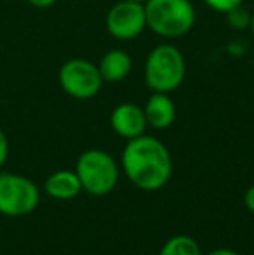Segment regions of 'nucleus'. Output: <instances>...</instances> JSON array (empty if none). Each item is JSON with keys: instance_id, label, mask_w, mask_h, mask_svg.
Segmentation results:
<instances>
[{"instance_id": "obj_7", "label": "nucleus", "mask_w": 254, "mask_h": 255, "mask_svg": "<svg viewBox=\"0 0 254 255\" xmlns=\"http://www.w3.org/2000/svg\"><path fill=\"white\" fill-rule=\"evenodd\" d=\"M146 28L145 5L120 0L106 14V30L117 40H132Z\"/></svg>"}, {"instance_id": "obj_6", "label": "nucleus", "mask_w": 254, "mask_h": 255, "mask_svg": "<svg viewBox=\"0 0 254 255\" xmlns=\"http://www.w3.org/2000/svg\"><path fill=\"white\" fill-rule=\"evenodd\" d=\"M59 85L68 96L75 99H91L101 91L103 78L98 64L87 59H68L59 68Z\"/></svg>"}, {"instance_id": "obj_4", "label": "nucleus", "mask_w": 254, "mask_h": 255, "mask_svg": "<svg viewBox=\"0 0 254 255\" xmlns=\"http://www.w3.org/2000/svg\"><path fill=\"white\" fill-rule=\"evenodd\" d=\"M82 191L92 196H105L115 189L119 182V167L112 154L101 149H87L78 156L75 167Z\"/></svg>"}, {"instance_id": "obj_12", "label": "nucleus", "mask_w": 254, "mask_h": 255, "mask_svg": "<svg viewBox=\"0 0 254 255\" xmlns=\"http://www.w3.org/2000/svg\"><path fill=\"white\" fill-rule=\"evenodd\" d=\"M159 255H204V254L200 245L192 236L178 235L164 243Z\"/></svg>"}, {"instance_id": "obj_21", "label": "nucleus", "mask_w": 254, "mask_h": 255, "mask_svg": "<svg viewBox=\"0 0 254 255\" xmlns=\"http://www.w3.org/2000/svg\"><path fill=\"white\" fill-rule=\"evenodd\" d=\"M253 68H254V56H253Z\"/></svg>"}, {"instance_id": "obj_15", "label": "nucleus", "mask_w": 254, "mask_h": 255, "mask_svg": "<svg viewBox=\"0 0 254 255\" xmlns=\"http://www.w3.org/2000/svg\"><path fill=\"white\" fill-rule=\"evenodd\" d=\"M7 156H9V141H7V135L3 134V130L0 128V168L7 161Z\"/></svg>"}, {"instance_id": "obj_10", "label": "nucleus", "mask_w": 254, "mask_h": 255, "mask_svg": "<svg viewBox=\"0 0 254 255\" xmlns=\"http://www.w3.org/2000/svg\"><path fill=\"white\" fill-rule=\"evenodd\" d=\"M131 56L126 51H122V49H112L98 63L99 75H101L103 82H108V84L122 82L131 73Z\"/></svg>"}, {"instance_id": "obj_13", "label": "nucleus", "mask_w": 254, "mask_h": 255, "mask_svg": "<svg viewBox=\"0 0 254 255\" xmlns=\"http://www.w3.org/2000/svg\"><path fill=\"white\" fill-rule=\"evenodd\" d=\"M227 23L230 28L241 31V30H249V24H251V12L246 9L244 5H237L232 10H228L227 14Z\"/></svg>"}, {"instance_id": "obj_11", "label": "nucleus", "mask_w": 254, "mask_h": 255, "mask_svg": "<svg viewBox=\"0 0 254 255\" xmlns=\"http://www.w3.org/2000/svg\"><path fill=\"white\" fill-rule=\"evenodd\" d=\"M44 189L54 200H71L82 191V186L75 172L58 170L47 177Z\"/></svg>"}, {"instance_id": "obj_17", "label": "nucleus", "mask_w": 254, "mask_h": 255, "mask_svg": "<svg viewBox=\"0 0 254 255\" xmlns=\"http://www.w3.org/2000/svg\"><path fill=\"white\" fill-rule=\"evenodd\" d=\"M244 202H246V207L249 208V212H253L254 214V184L248 189V191H246Z\"/></svg>"}, {"instance_id": "obj_8", "label": "nucleus", "mask_w": 254, "mask_h": 255, "mask_svg": "<svg viewBox=\"0 0 254 255\" xmlns=\"http://www.w3.org/2000/svg\"><path fill=\"white\" fill-rule=\"evenodd\" d=\"M110 125H112L115 134H119L120 137L127 139V141L143 135L148 127L145 111L134 103L119 104L110 115Z\"/></svg>"}, {"instance_id": "obj_14", "label": "nucleus", "mask_w": 254, "mask_h": 255, "mask_svg": "<svg viewBox=\"0 0 254 255\" xmlns=\"http://www.w3.org/2000/svg\"><path fill=\"white\" fill-rule=\"evenodd\" d=\"M209 9L216 10V12H221V14H227L228 10H232L234 7L237 5H242L244 0H202Z\"/></svg>"}, {"instance_id": "obj_3", "label": "nucleus", "mask_w": 254, "mask_h": 255, "mask_svg": "<svg viewBox=\"0 0 254 255\" xmlns=\"http://www.w3.org/2000/svg\"><path fill=\"white\" fill-rule=\"evenodd\" d=\"M185 77L187 63L178 47L162 44L150 51L145 63V82L152 92L171 94L180 89Z\"/></svg>"}, {"instance_id": "obj_1", "label": "nucleus", "mask_w": 254, "mask_h": 255, "mask_svg": "<svg viewBox=\"0 0 254 255\" xmlns=\"http://www.w3.org/2000/svg\"><path fill=\"white\" fill-rule=\"evenodd\" d=\"M127 179L143 191H159L173 175V158L162 141L152 135L129 139L122 151Z\"/></svg>"}, {"instance_id": "obj_9", "label": "nucleus", "mask_w": 254, "mask_h": 255, "mask_svg": "<svg viewBox=\"0 0 254 255\" xmlns=\"http://www.w3.org/2000/svg\"><path fill=\"white\" fill-rule=\"evenodd\" d=\"M143 111H145L148 127L157 128V130L171 127L176 120V104L166 92H153Z\"/></svg>"}, {"instance_id": "obj_5", "label": "nucleus", "mask_w": 254, "mask_h": 255, "mask_svg": "<svg viewBox=\"0 0 254 255\" xmlns=\"http://www.w3.org/2000/svg\"><path fill=\"white\" fill-rule=\"evenodd\" d=\"M40 191L37 184L19 174H0V214L7 217L28 215L38 207Z\"/></svg>"}, {"instance_id": "obj_19", "label": "nucleus", "mask_w": 254, "mask_h": 255, "mask_svg": "<svg viewBox=\"0 0 254 255\" xmlns=\"http://www.w3.org/2000/svg\"><path fill=\"white\" fill-rule=\"evenodd\" d=\"M249 31H251V35L254 38V12H251V24H249Z\"/></svg>"}, {"instance_id": "obj_18", "label": "nucleus", "mask_w": 254, "mask_h": 255, "mask_svg": "<svg viewBox=\"0 0 254 255\" xmlns=\"http://www.w3.org/2000/svg\"><path fill=\"white\" fill-rule=\"evenodd\" d=\"M207 255H241V254L235 252V250H228V249H216V250H213V252H209Z\"/></svg>"}, {"instance_id": "obj_2", "label": "nucleus", "mask_w": 254, "mask_h": 255, "mask_svg": "<svg viewBox=\"0 0 254 255\" xmlns=\"http://www.w3.org/2000/svg\"><path fill=\"white\" fill-rule=\"evenodd\" d=\"M146 28L162 38H180L195 24L190 0H148L145 3Z\"/></svg>"}, {"instance_id": "obj_16", "label": "nucleus", "mask_w": 254, "mask_h": 255, "mask_svg": "<svg viewBox=\"0 0 254 255\" xmlns=\"http://www.w3.org/2000/svg\"><path fill=\"white\" fill-rule=\"evenodd\" d=\"M26 2L33 7H38V9H47V7L54 5L58 0H26Z\"/></svg>"}, {"instance_id": "obj_20", "label": "nucleus", "mask_w": 254, "mask_h": 255, "mask_svg": "<svg viewBox=\"0 0 254 255\" xmlns=\"http://www.w3.org/2000/svg\"><path fill=\"white\" fill-rule=\"evenodd\" d=\"M129 2H136V3H143V5H145L146 2H148V0H129Z\"/></svg>"}]
</instances>
